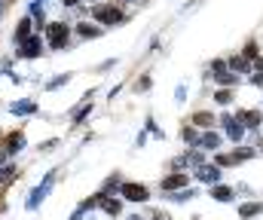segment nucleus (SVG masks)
I'll list each match as a JSON object with an SVG mask.
<instances>
[{
	"instance_id": "nucleus-1",
	"label": "nucleus",
	"mask_w": 263,
	"mask_h": 220,
	"mask_svg": "<svg viewBox=\"0 0 263 220\" xmlns=\"http://www.w3.org/2000/svg\"><path fill=\"white\" fill-rule=\"evenodd\" d=\"M46 37H49V46L52 49H65L67 37H70V28H67L65 22H49L46 25Z\"/></svg>"
},
{
	"instance_id": "nucleus-13",
	"label": "nucleus",
	"mask_w": 263,
	"mask_h": 220,
	"mask_svg": "<svg viewBox=\"0 0 263 220\" xmlns=\"http://www.w3.org/2000/svg\"><path fill=\"white\" fill-rule=\"evenodd\" d=\"M28 34H31V22L25 18V22H18V28H15V34H12V40L25 43V40H28Z\"/></svg>"
},
{
	"instance_id": "nucleus-25",
	"label": "nucleus",
	"mask_w": 263,
	"mask_h": 220,
	"mask_svg": "<svg viewBox=\"0 0 263 220\" xmlns=\"http://www.w3.org/2000/svg\"><path fill=\"white\" fill-rule=\"evenodd\" d=\"M257 71H263V58H257Z\"/></svg>"
},
{
	"instance_id": "nucleus-5",
	"label": "nucleus",
	"mask_w": 263,
	"mask_h": 220,
	"mask_svg": "<svg viewBox=\"0 0 263 220\" xmlns=\"http://www.w3.org/2000/svg\"><path fill=\"white\" fill-rule=\"evenodd\" d=\"M236 119H239V123H245L248 129L263 126V113H260V110H239V113H236Z\"/></svg>"
},
{
	"instance_id": "nucleus-4",
	"label": "nucleus",
	"mask_w": 263,
	"mask_h": 220,
	"mask_svg": "<svg viewBox=\"0 0 263 220\" xmlns=\"http://www.w3.org/2000/svg\"><path fill=\"white\" fill-rule=\"evenodd\" d=\"M211 71H214V79H217V83H220L223 89H230V86L236 83V76L230 73V68H227V62H214V65H211Z\"/></svg>"
},
{
	"instance_id": "nucleus-15",
	"label": "nucleus",
	"mask_w": 263,
	"mask_h": 220,
	"mask_svg": "<svg viewBox=\"0 0 263 220\" xmlns=\"http://www.w3.org/2000/svg\"><path fill=\"white\" fill-rule=\"evenodd\" d=\"M211 196H214L217 202H230V199H233V190H230V187H214Z\"/></svg>"
},
{
	"instance_id": "nucleus-9",
	"label": "nucleus",
	"mask_w": 263,
	"mask_h": 220,
	"mask_svg": "<svg viewBox=\"0 0 263 220\" xmlns=\"http://www.w3.org/2000/svg\"><path fill=\"white\" fill-rule=\"evenodd\" d=\"M22 46H25V49H22V55H25V58H34V55H40V40H37V37H28Z\"/></svg>"
},
{
	"instance_id": "nucleus-21",
	"label": "nucleus",
	"mask_w": 263,
	"mask_h": 220,
	"mask_svg": "<svg viewBox=\"0 0 263 220\" xmlns=\"http://www.w3.org/2000/svg\"><path fill=\"white\" fill-rule=\"evenodd\" d=\"M135 89H150V76H141V79L135 83Z\"/></svg>"
},
{
	"instance_id": "nucleus-26",
	"label": "nucleus",
	"mask_w": 263,
	"mask_h": 220,
	"mask_svg": "<svg viewBox=\"0 0 263 220\" xmlns=\"http://www.w3.org/2000/svg\"><path fill=\"white\" fill-rule=\"evenodd\" d=\"M260 150H263V147H260Z\"/></svg>"
},
{
	"instance_id": "nucleus-10",
	"label": "nucleus",
	"mask_w": 263,
	"mask_h": 220,
	"mask_svg": "<svg viewBox=\"0 0 263 220\" xmlns=\"http://www.w3.org/2000/svg\"><path fill=\"white\" fill-rule=\"evenodd\" d=\"M98 205H101V208H104V214H110V217H117V214H120V202H117V199L98 196Z\"/></svg>"
},
{
	"instance_id": "nucleus-12",
	"label": "nucleus",
	"mask_w": 263,
	"mask_h": 220,
	"mask_svg": "<svg viewBox=\"0 0 263 220\" xmlns=\"http://www.w3.org/2000/svg\"><path fill=\"white\" fill-rule=\"evenodd\" d=\"M193 123H196L199 129H208V126H214V113H205V110H199V113H193Z\"/></svg>"
},
{
	"instance_id": "nucleus-17",
	"label": "nucleus",
	"mask_w": 263,
	"mask_h": 220,
	"mask_svg": "<svg viewBox=\"0 0 263 220\" xmlns=\"http://www.w3.org/2000/svg\"><path fill=\"white\" fill-rule=\"evenodd\" d=\"M257 52H260V49H257V43L251 40V43L245 46V58H257Z\"/></svg>"
},
{
	"instance_id": "nucleus-20",
	"label": "nucleus",
	"mask_w": 263,
	"mask_h": 220,
	"mask_svg": "<svg viewBox=\"0 0 263 220\" xmlns=\"http://www.w3.org/2000/svg\"><path fill=\"white\" fill-rule=\"evenodd\" d=\"M230 65H233V68H236V71H245V68H248V62H245V58H233V62H230Z\"/></svg>"
},
{
	"instance_id": "nucleus-7",
	"label": "nucleus",
	"mask_w": 263,
	"mask_h": 220,
	"mask_svg": "<svg viewBox=\"0 0 263 220\" xmlns=\"http://www.w3.org/2000/svg\"><path fill=\"white\" fill-rule=\"evenodd\" d=\"M196 177L205 181V184H214V181H220V168H217V165H199Z\"/></svg>"
},
{
	"instance_id": "nucleus-11",
	"label": "nucleus",
	"mask_w": 263,
	"mask_h": 220,
	"mask_svg": "<svg viewBox=\"0 0 263 220\" xmlns=\"http://www.w3.org/2000/svg\"><path fill=\"white\" fill-rule=\"evenodd\" d=\"M263 211V205L260 202H245V205H242V208H239V217H257V214H260Z\"/></svg>"
},
{
	"instance_id": "nucleus-8",
	"label": "nucleus",
	"mask_w": 263,
	"mask_h": 220,
	"mask_svg": "<svg viewBox=\"0 0 263 220\" xmlns=\"http://www.w3.org/2000/svg\"><path fill=\"white\" fill-rule=\"evenodd\" d=\"M223 123H227V135H230V138H233V141H239V138H242V135H245V129H242V126H239V119H236V116H227V119H223Z\"/></svg>"
},
{
	"instance_id": "nucleus-18",
	"label": "nucleus",
	"mask_w": 263,
	"mask_h": 220,
	"mask_svg": "<svg viewBox=\"0 0 263 220\" xmlns=\"http://www.w3.org/2000/svg\"><path fill=\"white\" fill-rule=\"evenodd\" d=\"M181 138H184V141H196V129L184 126V129H181Z\"/></svg>"
},
{
	"instance_id": "nucleus-23",
	"label": "nucleus",
	"mask_w": 263,
	"mask_h": 220,
	"mask_svg": "<svg viewBox=\"0 0 263 220\" xmlns=\"http://www.w3.org/2000/svg\"><path fill=\"white\" fill-rule=\"evenodd\" d=\"M251 83H254V86H263V73H257V76H254Z\"/></svg>"
},
{
	"instance_id": "nucleus-24",
	"label": "nucleus",
	"mask_w": 263,
	"mask_h": 220,
	"mask_svg": "<svg viewBox=\"0 0 263 220\" xmlns=\"http://www.w3.org/2000/svg\"><path fill=\"white\" fill-rule=\"evenodd\" d=\"M62 3H65V6H73V3H77V0H62Z\"/></svg>"
},
{
	"instance_id": "nucleus-22",
	"label": "nucleus",
	"mask_w": 263,
	"mask_h": 220,
	"mask_svg": "<svg viewBox=\"0 0 263 220\" xmlns=\"http://www.w3.org/2000/svg\"><path fill=\"white\" fill-rule=\"evenodd\" d=\"M150 217L153 220H172L168 217V211H150Z\"/></svg>"
},
{
	"instance_id": "nucleus-14",
	"label": "nucleus",
	"mask_w": 263,
	"mask_h": 220,
	"mask_svg": "<svg viewBox=\"0 0 263 220\" xmlns=\"http://www.w3.org/2000/svg\"><path fill=\"white\" fill-rule=\"evenodd\" d=\"M217 144H220V135H202L199 138V147L202 150H217Z\"/></svg>"
},
{
	"instance_id": "nucleus-16",
	"label": "nucleus",
	"mask_w": 263,
	"mask_h": 220,
	"mask_svg": "<svg viewBox=\"0 0 263 220\" xmlns=\"http://www.w3.org/2000/svg\"><path fill=\"white\" fill-rule=\"evenodd\" d=\"M214 101H217V104H230V101H233V89H220V92L214 95Z\"/></svg>"
},
{
	"instance_id": "nucleus-2",
	"label": "nucleus",
	"mask_w": 263,
	"mask_h": 220,
	"mask_svg": "<svg viewBox=\"0 0 263 220\" xmlns=\"http://www.w3.org/2000/svg\"><path fill=\"white\" fill-rule=\"evenodd\" d=\"M92 15H95L98 22H104V25H120V22L126 18V12H123L120 6H114V3H101V6H95Z\"/></svg>"
},
{
	"instance_id": "nucleus-6",
	"label": "nucleus",
	"mask_w": 263,
	"mask_h": 220,
	"mask_svg": "<svg viewBox=\"0 0 263 220\" xmlns=\"http://www.w3.org/2000/svg\"><path fill=\"white\" fill-rule=\"evenodd\" d=\"M181 187H187V171H175L162 177V190H181Z\"/></svg>"
},
{
	"instance_id": "nucleus-3",
	"label": "nucleus",
	"mask_w": 263,
	"mask_h": 220,
	"mask_svg": "<svg viewBox=\"0 0 263 220\" xmlns=\"http://www.w3.org/2000/svg\"><path fill=\"white\" fill-rule=\"evenodd\" d=\"M120 196L129 199V202H147V199H150V190H147L144 184H123Z\"/></svg>"
},
{
	"instance_id": "nucleus-19",
	"label": "nucleus",
	"mask_w": 263,
	"mask_h": 220,
	"mask_svg": "<svg viewBox=\"0 0 263 220\" xmlns=\"http://www.w3.org/2000/svg\"><path fill=\"white\" fill-rule=\"evenodd\" d=\"M80 34H83V37H98V28H89V25H80Z\"/></svg>"
}]
</instances>
